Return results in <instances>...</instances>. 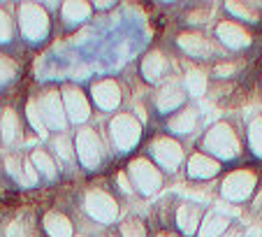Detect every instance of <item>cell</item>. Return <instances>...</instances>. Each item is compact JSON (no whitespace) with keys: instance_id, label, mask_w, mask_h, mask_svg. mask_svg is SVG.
Wrapping results in <instances>:
<instances>
[{"instance_id":"30","label":"cell","mask_w":262,"mask_h":237,"mask_svg":"<svg viewBox=\"0 0 262 237\" xmlns=\"http://www.w3.org/2000/svg\"><path fill=\"white\" fill-rule=\"evenodd\" d=\"M12 37V19L7 16V12L0 10V42H7Z\"/></svg>"},{"instance_id":"3","label":"cell","mask_w":262,"mask_h":237,"mask_svg":"<svg viewBox=\"0 0 262 237\" xmlns=\"http://www.w3.org/2000/svg\"><path fill=\"white\" fill-rule=\"evenodd\" d=\"M37 103V109H40V116L45 121L47 128H56V130H63L65 124H68V114H65V107H63V100L56 91H47Z\"/></svg>"},{"instance_id":"15","label":"cell","mask_w":262,"mask_h":237,"mask_svg":"<svg viewBox=\"0 0 262 237\" xmlns=\"http://www.w3.org/2000/svg\"><path fill=\"white\" fill-rule=\"evenodd\" d=\"M165 70H167V61H165V56L160 54V51H151V54L144 58V63H142V72H144V77H146L148 82L160 79L165 74Z\"/></svg>"},{"instance_id":"9","label":"cell","mask_w":262,"mask_h":237,"mask_svg":"<svg viewBox=\"0 0 262 237\" xmlns=\"http://www.w3.org/2000/svg\"><path fill=\"white\" fill-rule=\"evenodd\" d=\"M77 153H79L81 163L89 165V168H95L102 158V144H100V137L95 130H81L77 135Z\"/></svg>"},{"instance_id":"25","label":"cell","mask_w":262,"mask_h":237,"mask_svg":"<svg viewBox=\"0 0 262 237\" xmlns=\"http://www.w3.org/2000/svg\"><path fill=\"white\" fill-rule=\"evenodd\" d=\"M121 235L123 237H146V228L139 219H128L121 223Z\"/></svg>"},{"instance_id":"29","label":"cell","mask_w":262,"mask_h":237,"mask_svg":"<svg viewBox=\"0 0 262 237\" xmlns=\"http://www.w3.org/2000/svg\"><path fill=\"white\" fill-rule=\"evenodd\" d=\"M54 147L58 149L60 158H65V161H70V158H72V144H70V140L65 137V135H58V137L54 140Z\"/></svg>"},{"instance_id":"20","label":"cell","mask_w":262,"mask_h":237,"mask_svg":"<svg viewBox=\"0 0 262 237\" xmlns=\"http://www.w3.org/2000/svg\"><path fill=\"white\" fill-rule=\"evenodd\" d=\"M0 133H3V140H5L7 144L14 142V140L19 137V118H16V114L12 112V109H5V112H3V118H0Z\"/></svg>"},{"instance_id":"18","label":"cell","mask_w":262,"mask_h":237,"mask_svg":"<svg viewBox=\"0 0 262 237\" xmlns=\"http://www.w3.org/2000/svg\"><path fill=\"white\" fill-rule=\"evenodd\" d=\"M158 107L163 109V112H167V109H174V107H179V105L183 103V93H181V89H179L177 84H167V86H163L160 89V93H158Z\"/></svg>"},{"instance_id":"4","label":"cell","mask_w":262,"mask_h":237,"mask_svg":"<svg viewBox=\"0 0 262 237\" xmlns=\"http://www.w3.org/2000/svg\"><path fill=\"white\" fill-rule=\"evenodd\" d=\"M86 212L100 223H109L114 221L116 214H119V205L109 193L104 191H89L86 193Z\"/></svg>"},{"instance_id":"7","label":"cell","mask_w":262,"mask_h":237,"mask_svg":"<svg viewBox=\"0 0 262 237\" xmlns=\"http://www.w3.org/2000/svg\"><path fill=\"white\" fill-rule=\"evenodd\" d=\"M255 188V174L248 170H237L223 182V195L230 200H246Z\"/></svg>"},{"instance_id":"33","label":"cell","mask_w":262,"mask_h":237,"mask_svg":"<svg viewBox=\"0 0 262 237\" xmlns=\"http://www.w3.org/2000/svg\"><path fill=\"white\" fill-rule=\"evenodd\" d=\"M24 172H26V186H28V184H35V182H37V172H35V165L30 163V161L24 165Z\"/></svg>"},{"instance_id":"32","label":"cell","mask_w":262,"mask_h":237,"mask_svg":"<svg viewBox=\"0 0 262 237\" xmlns=\"http://www.w3.org/2000/svg\"><path fill=\"white\" fill-rule=\"evenodd\" d=\"M5 165H7V170H10V174H14V177L16 179H19V182L21 184H24V186H26V177H24V174H21V168H19V161H16V158H5Z\"/></svg>"},{"instance_id":"1","label":"cell","mask_w":262,"mask_h":237,"mask_svg":"<svg viewBox=\"0 0 262 237\" xmlns=\"http://www.w3.org/2000/svg\"><path fill=\"white\" fill-rule=\"evenodd\" d=\"M204 147L221 158H234L239 153V140L228 124H216L204 137Z\"/></svg>"},{"instance_id":"6","label":"cell","mask_w":262,"mask_h":237,"mask_svg":"<svg viewBox=\"0 0 262 237\" xmlns=\"http://www.w3.org/2000/svg\"><path fill=\"white\" fill-rule=\"evenodd\" d=\"M109 130H112V137H114L116 147H121V149H130L139 140V133H142L139 124L130 114H119V116H114Z\"/></svg>"},{"instance_id":"36","label":"cell","mask_w":262,"mask_h":237,"mask_svg":"<svg viewBox=\"0 0 262 237\" xmlns=\"http://www.w3.org/2000/svg\"><path fill=\"white\" fill-rule=\"evenodd\" d=\"M119 184H121V188H123L125 193L133 191V186H130V182H128V177H125V172H121V174H119Z\"/></svg>"},{"instance_id":"19","label":"cell","mask_w":262,"mask_h":237,"mask_svg":"<svg viewBox=\"0 0 262 237\" xmlns=\"http://www.w3.org/2000/svg\"><path fill=\"white\" fill-rule=\"evenodd\" d=\"M225 230H228V219L221 216V214H209L200 226V237H218Z\"/></svg>"},{"instance_id":"17","label":"cell","mask_w":262,"mask_h":237,"mask_svg":"<svg viewBox=\"0 0 262 237\" xmlns=\"http://www.w3.org/2000/svg\"><path fill=\"white\" fill-rule=\"evenodd\" d=\"M45 228H47V232H49V237H70L72 235V226H70V221L58 212L47 214Z\"/></svg>"},{"instance_id":"35","label":"cell","mask_w":262,"mask_h":237,"mask_svg":"<svg viewBox=\"0 0 262 237\" xmlns=\"http://www.w3.org/2000/svg\"><path fill=\"white\" fill-rule=\"evenodd\" d=\"M230 72H234V65L232 63H225V65H218V68H216V74H221V77H228Z\"/></svg>"},{"instance_id":"21","label":"cell","mask_w":262,"mask_h":237,"mask_svg":"<svg viewBox=\"0 0 262 237\" xmlns=\"http://www.w3.org/2000/svg\"><path fill=\"white\" fill-rule=\"evenodd\" d=\"M91 14V5L89 3H84V0H70V3H65L63 5V16L65 21H84L89 19Z\"/></svg>"},{"instance_id":"11","label":"cell","mask_w":262,"mask_h":237,"mask_svg":"<svg viewBox=\"0 0 262 237\" xmlns=\"http://www.w3.org/2000/svg\"><path fill=\"white\" fill-rule=\"evenodd\" d=\"M216 33H218V37L228 47H232V49H242V47L251 45V35L239 24H234V21H223V24H218Z\"/></svg>"},{"instance_id":"16","label":"cell","mask_w":262,"mask_h":237,"mask_svg":"<svg viewBox=\"0 0 262 237\" xmlns=\"http://www.w3.org/2000/svg\"><path fill=\"white\" fill-rule=\"evenodd\" d=\"M177 223L183 232L193 235L198 230V223H200V209L195 205H181L177 212Z\"/></svg>"},{"instance_id":"23","label":"cell","mask_w":262,"mask_h":237,"mask_svg":"<svg viewBox=\"0 0 262 237\" xmlns=\"http://www.w3.org/2000/svg\"><path fill=\"white\" fill-rule=\"evenodd\" d=\"M248 140L257 156H262V116H255L248 126Z\"/></svg>"},{"instance_id":"22","label":"cell","mask_w":262,"mask_h":237,"mask_svg":"<svg viewBox=\"0 0 262 237\" xmlns=\"http://www.w3.org/2000/svg\"><path fill=\"white\" fill-rule=\"evenodd\" d=\"M195 121H198V114L195 109H186V112H179L177 116L169 121V128L174 133H190L195 128Z\"/></svg>"},{"instance_id":"13","label":"cell","mask_w":262,"mask_h":237,"mask_svg":"<svg viewBox=\"0 0 262 237\" xmlns=\"http://www.w3.org/2000/svg\"><path fill=\"white\" fill-rule=\"evenodd\" d=\"M179 47L183 51H188L190 56H209L213 51L211 42L200 33H183L179 35Z\"/></svg>"},{"instance_id":"26","label":"cell","mask_w":262,"mask_h":237,"mask_svg":"<svg viewBox=\"0 0 262 237\" xmlns=\"http://www.w3.org/2000/svg\"><path fill=\"white\" fill-rule=\"evenodd\" d=\"M186 86H188V91L193 95H202L204 89H207V77L202 72H190L186 77Z\"/></svg>"},{"instance_id":"14","label":"cell","mask_w":262,"mask_h":237,"mask_svg":"<svg viewBox=\"0 0 262 237\" xmlns=\"http://www.w3.org/2000/svg\"><path fill=\"white\" fill-rule=\"evenodd\" d=\"M218 168H221V165H218V161L204 156V153H195V156H190V161H188L190 177H198V179L213 177V174L218 172Z\"/></svg>"},{"instance_id":"12","label":"cell","mask_w":262,"mask_h":237,"mask_svg":"<svg viewBox=\"0 0 262 237\" xmlns=\"http://www.w3.org/2000/svg\"><path fill=\"white\" fill-rule=\"evenodd\" d=\"M93 98L102 109H114L121 103V89L112 79H102L93 86Z\"/></svg>"},{"instance_id":"34","label":"cell","mask_w":262,"mask_h":237,"mask_svg":"<svg viewBox=\"0 0 262 237\" xmlns=\"http://www.w3.org/2000/svg\"><path fill=\"white\" fill-rule=\"evenodd\" d=\"M7 237H24V228H21V223H12V226L7 228Z\"/></svg>"},{"instance_id":"37","label":"cell","mask_w":262,"mask_h":237,"mask_svg":"<svg viewBox=\"0 0 262 237\" xmlns=\"http://www.w3.org/2000/svg\"><path fill=\"white\" fill-rule=\"evenodd\" d=\"M228 237H239V232H230V235Z\"/></svg>"},{"instance_id":"24","label":"cell","mask_w":262,"mask_h":237,"mask_svg":"<svg viewBox=\"0 0 262 237\" xmlns=\"http://www.w3.org/2000/svg\"><path fill=\"white\" fill-rule=\"evenodd\" d=\"M30 163H33L35 168H40L42 172L47 174V177H54V174H56V168H54V163H51V158L47 156L45 151H40V149H37V151H33V156H30Z\"/></svg>"},{"instance_id":"28","label":"cell","mask_w":262,"mask_h":237,"mask_svg":"<svg viewBox=\"0 0 262 237\" xmlns=\"http://www.w3.org/2000/svg\"><path fill=\"white\" fill-rule=\"evenodd\" d=\"M14 72H16L14 63H12L10 58H3V56H0V86L7 84V82L14 77Z\"/></svg>"},{"instance_id":"2","label":"cell","mask_w":262,"mask_h":237,"mask_svg":"<svg viewBox=\"0 0 262 237\" xmlns=\"http://www.w3.org/2000/svg\"><path fill=\"white\" fill-rule=\"evenodd\" d=\"M19 24L21 30L28 40H42L49 33V19H47V12L40 5H21L19 10Z\"/></svg>"},{"instance_id":"5","label":"cell","mask_w":262,"mask_h":237,"mask_svg":"<svg viewBox=\"0 0 262 237\" xmlns=\"http://www.w3.org/2000/svg\"><path fill=\"white\" fill-rule=\"evenodd\" d=\"M130 177H133L135 186H137L144 195L156 193L160 186V182H163L158 168H154V165L148 163V161H144V158H137V161L130 163Z\"/></svg>"},{"instance_id":"10","label":"cell","mask_w":262,"mask_h":237,"mask_svg":"<svg viewBox=\"0 0 262 237\" xmlns=\"http://www.w3.org/2000/svg\"><path fill=\"white\" fill-rule=\"evenodd\" d=\"M151 149H154L156 161H158L165 170H177L179 163H181V158H183L181 144H177L169 137H158L154 144H151Z\"/></svg>"},{"instance_id":"31","label":"cell","mask_w":262,"mask_h":237,"mask_svg":"<svg viewBox=\"0 0 262 237\" xmlns=\"http://www.w3.org/2000/svg\"><path fill=\"white\" fill-rule=\"evenodd\" d=\"M228 10L232 12V14H239V16H244V19H248V21H255V14H253L248 7H244V5H237V3H228Z\"/></svg>"},{"instance_id":"8","label":"cell","mask_w":262,"mask_h":237,"mask_svg":"<svg viewBox=\"0 0 262 237\" xmlns=\"http://www.w3.org/2000/svg\"><path fill=\"white\" fill-rule=\"evenodd\" d=\"M63 103H65V114H68L70 121L81 124V121L89 118V114H91L89 98H86V93L81 89H77V86H68V89L63 91Z\"/></svg>"},{"instance_id":"27","label":"cell","mask_w":262,"mask_h":237,"mask_svg":"<svg viewBox=\"0 0 262 237\" xmlns=\"http://www.w3.org/2000/svg\"><path fill=\"white\" fill-rule=\"evenodd\" d=\"M26 112H28V121L33 124V128L37 130L40 135H45V133H47V126H45V121H42V116H40V109H37V103H28Z\"/></svg>"}]
</instances>
